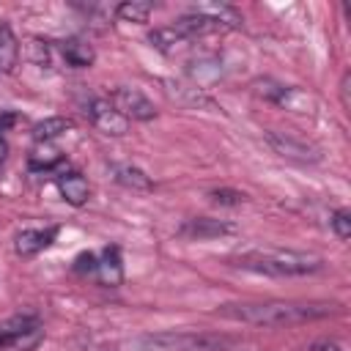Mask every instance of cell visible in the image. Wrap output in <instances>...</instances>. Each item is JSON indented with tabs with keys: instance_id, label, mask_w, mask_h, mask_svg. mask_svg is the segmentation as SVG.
Wrapping results in <instances>:
<instances>
[{
	"instance_id": "6da1fadb",
	"label": "cell",
	"mask_w": 351,
	"mask_h": 351,
	"mask_svg": "<svg viewBox=\"0 0 351 351\" xmlns=\"http://www.w3.org/2000/svg\"><path fill=\"white\" fill-rule=\"evenodd\" d=\"M340 304L335 302H285V299H271V302H239V304H225L219 307L222 318L252 324V326H296L307 321H318L326 315H335Z\"/></svg>"
},
{
	"instance_id": "7a4b0ae2",
	"label": "cell",
	"mask_w": 351,
	"mask_h": 351,
	"mask_svg": "<svg viewBox=\"0 0 351 351\" xmlns=\"http://www.w3.org/2000/svg\"><path fill=\"white\" fill-rule=\"evenodd\" d=\"M233 266L269 277H304L324 269V258L304 250H252L233 258Z\"/></svg>"
},
{
	"instance_id": "3957f363",
	"label": "cell",
	"mask_w": 351,
	"mask_h": 351,
	"mask_svg": "<svg viewBox=\"0 0 351 351\" xmlns=\"http://www.w3.org/2000/svg\"><path fill=\"white\" fill-rule=\"evenodd\" d=\"M222 340L203 332H156L134 340L137 351H214Z\"/></svg>"
},
{
	"instance_id": "277c9868",
	"label": "cell",
	"mask_w": 351,
	"mask_h": 351,
	"mask_svg": "<svg viewBox=\"0 0 351 351\" xmlns=\"http://www.w3.org/2000/svg\"><path fill=\"white\" fill-rule=\"evenodd\" d=\"M107 101H110L126 121H129V118H132V121H151V118L156 115L154 101H151L145 93H140L137 88H115Z\"/></svg>"
},
{
	"instance_id": "5b68a950",
	"label": "cell",
	"mask_w": 351,
	"mask_h": 351,
	"mask_svg": "<svg viewBox=\"0 0 351 351\" xmlns=\"http://www.w3.org/2000/svg\"><path fill=\"white\" fill-rule=\"evenodd\" d=\"M85 112H88L90 123H93L99 132H104V134L118 137V134H126V129H129V121H126L107 99H90V101L85 104Z\"/></svg>"
},
{
	"instance_id": "8992f818",
	"label": "cell",
	"mask_w": 351,
	"mask_h": 351,
	"mask_svg": "<svg viewBox=\"0 0 351 351\" xmlns=\"http://www.w3.org/2000/svg\"><path fill=\"white\" fill-rule=\"evenodd\" d=\"M266 140H269V145H271L282 159H293V162H318V159H321V151H318L315 145H310V143H304V140H296V137H291V134H285V132L269 129V132H266Z\"/></svg>"
},
{
	"instance_id": "52a82bcc",
	"label": "cell",
	"mask_w": 351,
	"mask_h": 351,
	"mask_svg": "<svg viewBox=\"0 0 351 351\" xmlns=\"http://www.w3.org/2000/svg\"><path fill=\"white\" fill-rule=\"evenodd\" d=\"M178 233L186 236V239H192V241H206V239H219V236L236 233V225H233V222H225V219L195 217V219H186Z\"/></svg>"
},
{
	"instance_id": "ba28073f",
	"label": "cell",
	"mask_w": 351,
	"mask_h": 351,
	"mask_svg": "<svg viewBox=\"0 0 351 351\" xmlns=\"http://www.w3.org/2000/svg\"><path fill=\"white\" fill-rule=\"evenodd\" d=\"M173 27L178 30V36H181L184 41H192V38H200V36H211V33L228 30L222 22H217V19L206 16V14H197V11H192V14L181 16V19H176Z\"/></svg>"
},
{
	"instance_id": "9c48e42d",
	"label": "cell",
	"mask_w": 351,
	"mask_h": 351,
	"mask_svg": "<svg viewBox=\"0 0 351 351\" xmlns=\"http://www.w3.org/2000/svg\"><path fill=\"white\" fill-rule=\"evenodd\" d=\"M55 236H58V228H55V225H49V228H30V230L16 233V239H14V250H16V255L30 258V255L47 250V247L55 241Z\"/></svg>"
},
{
	"instance_id": "30bf717a",
	"label": "cell",
	"mask_w": 351,
	"mask_h": 351,
	"mask_svg": "<svg viewBox=\"0 0 351 351\" xmlns=\"http://www.w3.org/2000/svg\"><path fill=\"white\" fill-rule=\"evenodd\" d=\"M93 274H96L99 282L107 285V288L121 285V280H123V269H121V252H118V247H107V250L101 252V258H99Z\"/></svg>"
},
{
	"instance_id": "8fae6325",
	"label": "cell",
	"mask_w": 351,
	"mask_h": 351,
	"mask_svg": "<svg viewBox=\"0 0 351 351\" xmlns=\"http://www.w3.org/2000/svg\"><path fill=\"white\" fill-rule=\"evenodd\" d=\"M60 58H63L71 69H88V66H93L96 52H93V47H90L88 41H82V38H66V41L60 44Z\"/></svg>"
},
{
	"instance_id": "7c38bea8",
	"label": "cell",
	"mask_w": 351,
	"mask_h": 351,
	"mask_svg": "<svg viewBox=\"0 0 351 351\" xmlns=\"http://www.w3.org/2000/svg\"><path fill=\"white\" fill-rule=\"evenodd\" d=\"M38 326V318L33 313H25V315H11L8 321L0 324V348H11L16 337H22L27 329Z\"/></svg>"
},
{
	"instance_id": "4fadbf2b",
	"label": "cell",
	"mask_w": 351,
	"mask_h": 351,
	"mask_svg": "<svg viewBox=\"0 0 351 351\" xmlns=\"http://www.w3.org/2000/svg\"><path fill=\"white\" fill-rule=\"evenodd\" d=\"M58 189H60L63 200H66V203H71V206H85V200H88V195H90L88 181H85L80 173L60 176V178H58Z\"/></svg>"
},
{
	"instance_id": "5bb4252c",
	"label": "cell",
	"mask_w": 351,
	"mask_h": 351,
	"mask_svg": "<svg viewBox=\"0 0 351 351\" xmlns=\"http://www.w3.org/2000/svg\"><path fill=\"white\" fill-rule=\"evenodd\" d=\"M110 173H112V178H115L121 186L134 189V192H148V189L154 186L151 178H148L140 167H132V165H112Z\"/></svg>"
},
{
	"instance_id": "9a60e30c",
	"label": "cell",
	"mask_w": 351,
	"mask_h": 351,
	"mask_svg": "<svg viewBox=\"0 0 351 351\" xmlns=\"http://www.w3.org/2000/svg\"><path fill=\"white\" fill-rule=\"evenodd\" d=\"M69 129H74V121H71V118H63V115H49V118L38 121V123L33 126V137H36L38 143H49V140H55V137L66 134Z\"/></svg>"
},
{
	"instance_id": "2e32d148",
	"label": "cell",
	"mask_w": 351,
	"mask_h": 351,
	"mask_svg": "<svg viewBox=\"0 0 351 351\" xmlns=\"http://www.w3.org/2000/svg\"><path fill=\"white\" fill-rule=\"evenodd\" d=\"M16 55H19L16 36L11 33L8 25H0V74H8L16 66Z\"/></svg>"
},
{
	"instance_id": "e0dca14e",
	"label": "cell",
	"mask_w": 351,
	"mask_h": 351,
	"mask_svg": "<svg viewBox=\"0 0 351 351\" xmlns=\"http://www.w3.org/2000/svg\"><path fill=\"white\" fill-rule=\"evenodd\" d=\"M60 162V151L52 145V143H38L33 151H30V167L33 170H49Z\"/></svg>"
},
{
	"instance_id": "ac0fdd59",
	"label": "cell",
	"mask_w": 351,
	"mask_h": 351,
	"mask_svg": "<svg viewBox=\"0 0 351 351\" xmlns=\"http://www.w3.org/2000/svg\"><path fill=\"white\" fill-rule=\"evenodd\" d=\"M154 5L145 3V0H129V3H121L115 8V14L123 19V22H148Z\"/></svg>"
},
{
	"instance_id": "d6986e66",
	"label": "cell",
	"mask_w": 351,
	"mask_h": 351,
	"mask_svg": "<svg viewBox=\"0 0 351 351\" xmlns=\"http://www.w3.org/2000/svg\"><path fill=\"white\" fill-rule=\"evenodd\" d=\"M148 41H151L156 49H162V52H170L176 44H184V38L178 36V30H176L173 25H167V27H154V30L148 33Z\"/></svg>"
},
{
	"instance_id": "ffe728a7",
	"label": "cell",
	"mask_w": 351,
	"mask_h": 351,
	"mask_svg": "<svg viewBox=\"0 0 351 351\" xmlns=\"http://www.w3.org/2000/svg\"><path fill=\"white\" fill-rule=\"evenodd\" d=\"M329 222H332V230H335V236H337L340 241H348V239H351V214H348L346 208L335 211Z\"/></svg>"
},
{
	"instance_id": "44dd1931",
	"label": "cell",
	"mask_w": 351,
	"mask_h": 351,
	"mask_svg": "<svg viewBox=\"0 0 351 351\" xmlns=\"http://www.w3.org/2000/svg\"><path fill=\"white\" fill-rule=\"evenodd\" d=\"M211 200L219 203V206H239V203L247 200V195L244 192H236V189H214L211 192Z\"/></svg>"
},
{
	"instance_id": "7402d4cb",
	"label": "cell",
	"mask_w": 351,
	"mask_h": 351,
	"mask_svg": "<svg viewBox=\"0 0 351 351\" xmlns=\"http://www.w3.org/2000/svg\"><path fill=\"white\" fill-rule=\"evenodd\" d=\"M96 263H99V258L93 255V252H82L80 258H77V271H96Z\"/></svg>"
},
{
	"instance_id": "603a6c76",
	"label": "cell",
	"mask_w": 351,
	"mask_h": 351,
	"mask_svg": "<svg viewBox=\"0 0 351 351\" xmlns=\"http://www.w3.org/2000/svg\"><path fill=\"white\" fill-rule=\"evenodd\" d=\"M348 88H351V74L346 71L343 80H340V101H343V110L351 107V99H348Z\"/></svg>"
},
{
	"instance_id": "cb8c5ba5",
	"label": "cell",
	"mask_w": 351,
	"mask_h": 351,
	"mask_svg": "<svg viewBox=\"0 0 351 351\" xmlns=\"http://www.w3.org/2000/svg\"><path fill=\"white\" fill-rule=\"evenodd\" d=\"M310 351H343V346L337 340H318V343H313Z\"/></svg>"
},
{
	"instance_id": "d4e9b609",
	"label": "cell",
	"mask_w": 351,
	"mask_h": 351,
	"mask_svg": "<svg viewBox=\"0 0 351 351\" xmlns=\"http://www.w3.org/2000/svg\"><path fill=\"white\" fill-rule=\"evenodd\" d=\"M11 123H14V115H11V112H3V115H0V132L8 129Z\"/></svg>"
},
{
	"instance_id": "484cf974",
	"label": "cell",
	"mask_w": 351,
	"mask_h": 351,
	"mask_svg": "<svg viewBox=\"0 0 351 351\" xmlns=\"http://www.w3.org/2000/svg\"><path fill=\"white\" fill-rule=\"evenodd\" d=\"M5 151H8V145H5V140L0 137V165H3V159H5Z\"/></svg>"
}]
</instances>
